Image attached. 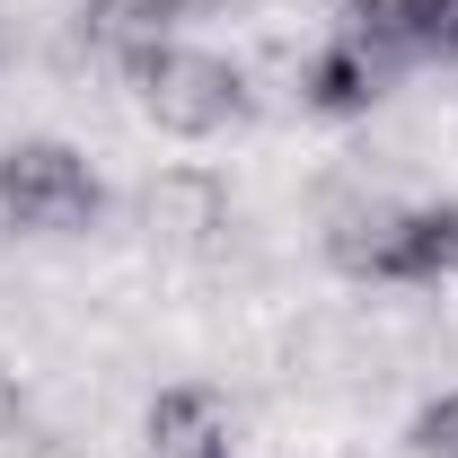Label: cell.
<instances>
[{
  "mask_svg": "<svg viewBox=\"0 0 458 458\" xmlns=\"http://www.w3.org/2000/svg\"><path fill=\"white\" fill-rule=\"evenodd\" d=\"M185 9L194 0H89V45H106L114 62L150 54V45H168L176 27H185Z\"/></svg>",
  "mask_w": 458,
  "mask_h": 458,
  "instance_id": "7",
  "label": "cell"
},
{
  "mask_svg": "<svg viewBox=\"0 0 458 458\" xmlns=\"http://www.w3.org/2000/svg\"><path fill=\"white\" fill-rule=\"evenodd\" d=\"M458 274V203H414L388 221L379 256H370V283H450Z\"/></svg>",
  "mask_w": 458,
  "mask_h": 458,
  "instance_id": "4",
  "label": "cell"
},
{
  "mask_svg": "<svg viewBox=\"0 0 458 458\" xmlns=\"http://www.w3.org/2000/svg\"><path fill=\"white\" fill-rule=\"evenodd\" d=\"M414 458H458V388L414 414Z\"/></svg>",
  "mask_w": 458,
  "mask_h": 458,
  "instance_id": "8",
  "label": "cell"
},
{
  "mask_svg": "<svg viewBox=\"0 0 458 458\" xmlns=\"http://www.w3.org/2000/svg\"><path fill=\"white\" fill-rule=\"evenodd\" d=\"M123 80H132L141 114H150L159 132H176V141H212L221 123L247 114V80H238V62L194 54V45H150V54L123 62Z\"/></svg>",
  "mask_w": 458,
  "mask_h": 458,
  "instance_id": "1",
  "label": "cell"
},
{
  "mask_svg": "<svg viewBox=\"0 0 458 458\" xmlns=\"http://www.w3.org/2000/svg\"><path fill=\"white\" fill-rule=\"evenodd\" d=\"M9 229H18V221H9V185H0V238H9Z\"/></svg>",
  "mask_w": 458,
  "mask_h": 458,
  "instance_id": "9",
  "label": "cell"
},
{
  "mask_svg": "<svg viewBox=\"0 0 458 458\" xmlns=\"http://www.w3.org/2000/svg\"><path fill=\"white\" fill-rule=\"evenodd\" d=\"M150 458H229L221 388H159L150 397Z\"/></svg>",
  "mask_w": 458,
  "mask_h": 458,
  "instance_id": "6",
  "label": "cell"
},
{
  "mask_svg": "<svg viewBox=\"0 0 458 458\" xmlns=\"http://www.w3.org/2000/svg\"><path fill=\"white\" fill-rule=\"evenodd\" d=\"M388 80H397V54H388L379 36L344 27L335 45H318L309 80H300V98H309L318 114H370L379 98H388Z\"/></svg>",
  "mask_w": 458,
  "mask_h": 458,
  "instance_id": "3",
  "label": "cell"
},
{
  "mask_svg": "<svg viewBox=\"0 0 458 458\" xmlns=\"http://www.w3.org/2000/svg\"><path fill=\"white\" fill-rule=\"evenodd\" d=\"M141 221H150L159 247H212L229 229V194H221V176H203V168H168V176H150Z\"/></svg>",
  "mask_w": 458,
  "mask_h": 458,
  "instance_id": "5",
  "label": "cell"
},
{
  "mask_svg": "<svg viewBox=\"0 0 458 458\" xmlns=\"http://www.w3.org/2000/svg\"><path fill=\"white\" fill-rule=\"evenodd\" d=\"M0 185H9V221L18 229H89L98 221V168L71 141H18L0 150Z\"/></svg>",
  "mask_w": 458,
  "mask_h": 458,
  "instance_id": "2",
  "label": "cell"
}]
</instances>
